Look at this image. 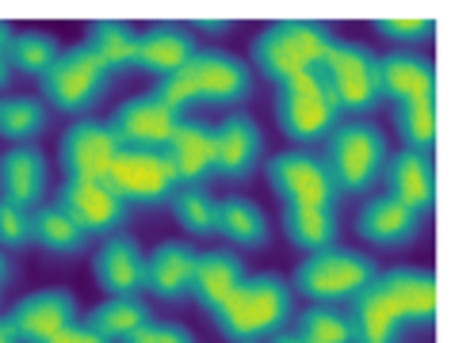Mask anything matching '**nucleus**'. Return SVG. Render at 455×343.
<instances>
[{
	"mask_svg": "<svg viewBox=\"0 0 455 343\" xmlns=\"http://www.w3.org/2000/svg\"><path fill=\"white\" fill-rule=\"evenodd\" d=\"M196 263H199V248H192L188 240H161L146 256V290L169 305L184 301L192 294Z\"/></svg>",
	"mask_w": 455,
	"mask_h": 343,
	"instance_id": "412c9836",
	"label": "nucleus"
},
{
	"mask_svg": "<svg viewBox=\"0 0 455 343\" xmlns=\"http://www.w3.org/2000/svg\"><path fill=\"white\" fill-rule=\"evenodd\" d=\"M322 164L330 172V180L337 187V195H363L379 183L383 164L390 157L387 149V134L379 130L371 119H340L330 137L322 142Z\"/></svg>",
	"mask_w": 455,
	"mask_h": 343,
	"instance_id": "20e7f679",
	"label": "nucleus"
},
{
	"mask_svg": "<svg viewBox=\"0 0 455 343\" xmlns=\"http://www.w3.org/2000/svg\"><path fill=\"white\" fill-rule=\"evenodd\" d=\"M50 343H111V339H104L100 332H92L88 324H81V321H77V324H69L66 332H58Z\"/></svg>",
	"mask_w": 455,
	"mask_h": 343,
	"instance_id": "ea45409f",
	"label": "nucleus"
},
{
	"mask_svg": "<svg viewBox=\"0 0 455 343\" xmlns=\"http://www.w3.org/2000/svg\"><path fill=\"white\" fill-rule=\"evenodd\" d=\"M126 343H196V336H192V328H184L176 321H149Z\"/></svg>",
	"mask_w": 455,
	"mask_h": 343,
	"instance_id": "58836bf2",
	"label": "nucleus"
},
{
	"mask_svg": "<svg viewBox=\"0 0 455 343\" xmlns=\"http://www.w3.org/2000/svg\"><path fill=\"white\" fill-rule=\"evenodd\" d=\"M272 111H275L280 130L302 149L322 145L325 137H330L333 126L340 122L330 88H325V81H322V69L302 73V76H295V81L275 88Z\"/></svg>",
	"mask_w": 455,
	"mask_h": 343,
	"instance_id": "0eeeda50",
	"label": "nucleus"
},
{
	"mask_svg": "<svg viewBox=\"0 0 455 343\" xmlns=\"http://www.w3.org/2000/svg\"><path fill=\"white\" fill-rule=\"evenodd\" d=\"M8 278H12V260L0 252V286H8Z\"/></svg>",
	"mask_w": 455,
	"mask_h": 343,
	"instance_id": "37998d69",
	"label": "nucleus"
},
{
	"mask_svg": "<svg viewBox=\"0 0 455 343\" xmlns=\"http://www.w3.org/2000/svg\"><path fill=\"white\" fill-rule=\"evenodd\" d=\"M149 321H154V313H149V305L142 298H108L84 316V324L111 343H126Z\"/></svg>",
	"mask_w": 455,
	"mask_h": 343,
	"instance_id": "7c9ffc66",
	"label": "nucleus"
},
{
	"mask_svg": "<svg viewBox=\"0 0 455 343\" xmlns=\"http://www.w3.org/2000/svg\"><path fill=\"white\" fill-rule=\"evenodd\" d=\"M268 343H302V339H299L295 332H275V336H272Z\"/></svg>",
	"mask_w": 455,
	"mask_h": 343,
	"instance_id": "49530a36",
	"label": "nucleus"
},
{
	"mask_svg": "<svg viewBox=\"0 0 455 343\" xmlns=\"http://www.w3.org/2000/svg\"><path fill=\"white\" fill-rule=\"evenodd\" d=\"M379 69V96L383 104H413V99H436V69L417 50H390L375 61Z\"/></svg>",
	"mask_w": 455,
	"mask_h": 343,
	"instance_id": "aec40b11",
	"label": "nucleus"
},
{
	"mask_svg": "<svg viewBox=\"0 0 455 343\" xmlns=\"http://www.w3.org/2000/svg\"><path fill=\"white\" fill-rule=\"evenodd\" d=\"M4 321L20 343H50L58 332H66L69 324H77V298L58 286L35 290V294L12 305Z\"/></svg>",
	"mask_w": 455,
	"mask_h": 343,
	"instance_id": "2eb2a0df",
	"label": "nucleus"
},
{
	"mask_svg": "<svg viewBox=\"0 0 455 343\" xmlns=\"http://www.w3.org/2000/svg\"><path fill=\"white\" fill-rule=\"evenodd\" d=\"M387 195L398 199L402 207H410L413 214L433 210L436 202V168H433V152H417V149H398L395 157H387L383 175Z\"/></svg>",
	"mask_w": 455,
	"mask_h": 343,
	"instance_id": "a211bd4d",
	"label": "nucleus"
},
{
	"mask_svg": "<svg viewBox=\"0 0 455 343\" xmlns=\"http://www.w3.org/2000/svg\"><path fill=\"white\" fill-rule=\"evenodd\" d=\"M291 332L302 343H356L348 313L340 309V305H310L307 313H299Z\"/></svg>",
	"mask_w": 455,
	"mask_h": 343,
	"instance_id": "f704fd0d",
	"label": "nucleus"
},
{
	"mask_svg": "<svg viewBox=\"0 0 455 343\" xmlns=\"http://www.w3.org/2000/svg\"><path fill=\"white\" fill-rule=\"evenodd\" d=\"M12 35H16V31H12L8 23H0V58H4V50H8V43H12Z\"/></svg>",
	"mask_w": 455,
	"mask_h": 343,
	"instance_id": "c03bdc74",
	"label": "nucleus"
},
{
	"mask_svg": "<svg viewBox=\"0 0 455 343\" xmlns=\"http://www.w3.org/2000/svg\"><path fill=\"white\" fill-rule=\"evenodd\" d=\"M264 180H268L272 195L283 207H340V195L325 172L318 152L310 149H287L275 152L272 160H264Z\"/></svg>",
	"mask_w": 455,
	"mask_h": 343,
	"instance_id": "9d476101",
	"label": "nucleus"
},
{
	"mask_svg": "<svg viewBox=\"0 0 455 343\" xmlns=\"http://www.w3.org/2000/svg\"><path fill=\"white\" fill-rule=\"evenodd\" d=\"M111 81H116L111 69L84 43H77V46L61 50L58 61L39 81V88H43L46 107H54L61 114H84L111 88Z\"/></svg>",
	"mask_w": 455,
	"mask_h": 343,
	"instance_id": "6e6552de",
	"label": "nucleus"
},
{
	"mask_svg": "<svg viewBox=\"0 0 455 343\" xmlns=\"http://www.w3.org/2000/svg\"><path fill=\"white\" fill-rule=\"evenodd\" d=\"M375 31L390 38V43H398V46H417V43H425L428 35H433V19H395V16H383V19H375Z\"/></svg>",
	"mask_w": 455,
	"mask_h": 343,
	"instance_id": "4c0bfd02",
	"label": "nucleus"
},
{
	"mask_svg": "<svg viewBox=\"0 0 455 343\" xmlns=\"http://www.w3.org/2000/svg\"><path fill=\"white\" fill-rule=\"evenodd\" d=\"M50 183V164L39 145H12L0 152V199L16 207H43Z\"/></svg>",
	"mask_w": 455,
	"mask_h": 343,
	"instance_id": "5701e85b",
	"label": "nucleus"
},
{
	"mask_svg": "<svg viewBox=\"0 0 455 343\" xmlns=\"http://www.w3.org/2000/svg\"><path fill=\"white\" fill-rule=\"evenodd\" d=\"M180 119L184 114H176L165 99H161L157 88H149V92L119 104L104 122H108L111 137L119 142V149H165Z\"/></svg>",
	"mask_w": 455,
	"mask_h": 343,
	"instance_id": "9b49d317",
	"label": "nucleus"
},
{
	"mask_svg": "<svg viewBox=\"0 0 455 343\" xmlns=\"http://www.w3.org/2000/svg\"><path fill=\"white\" fill-rule=\"evenodd\" d=\"M398 137L406 142V149L417 152H433L436 145V99H413V104H395L390 107Z\"/></svg>",
	"mask_w": 455,
	"mask_h": 343,
	"instance_id": "72a5a7b5",
	"label": "nucleus"
},
{
	"mask_svg": "<svg viewBox=\"0 0 455 343\" xmlns=\"http://www.w3.org/2000/svg\"><path fill=\"white\" fill-rule=\"evenodd\" d=\"M169 160L180 187H204L214 175V122L199 114H184L169 137Z\"/></svg>",
	"mask_w": 455,
	"mask_h": 343,
	"instance_id": "dca6fc26",
	"label": "nucleus"
},
{
	"mask_svg": "<svg viewBox=\"0 0 455 343\" xmlns=\"http://www.w3.org/2000/svg\"><path fill=\"white\" fill-rule=\"evenodd\" d=\"M234 27V23L230 19H196L192 23V27H188V31H207V35H226V31H230Z\"/></svg>",
	"mask_w": 455,
	"mask_h": 343,
	"instance_id": "a19ab883",
	"label": "nucleus"
},
{
	"mask_svg": "<svg viewBox=\"0 0 455 343\" xmlns=\"http://www.w3.org/2000/svg\"><path fill=\"white\" fill-rule=\"evenodd\" d=\"M214 237L230 240L237 248H264L272 237V222L252 199L230 195L214 202Z\"/></svg>",
	"mask_w": 455,
	"mask_h": 343,
	"instance_id": "a878e982",
	"label": "nucleus"
},
{
	"mask_svg": "<svg viewBox=\"0 0 455 343\" xmlns=\"http://www.w3.org/2000/svg\"><path fill=\"white\" fill-rule=\"evenodd\" d=\"M348 324L356 343H398V336L406 332L395 305L387 301V294L375 283L348 301Z\"/></svg>",
	"mask_w": 455,
	"mask_h": 343,
	"instance_id": "bb28decb",
	"label": "nucleus"
},
{
	"mask_svg": "<svg viewBox=\"0 0 455 343\" xmlns=\"http://www.w3.org/2000/svg\"><path fill=\"white\" fill-rule=\"evenodd\" d=\"M58 54H61V46L46 31H23V35H12V43L4 50V61L12 66V73L43 81L46 69L58 61Z\"/></svg>",
	"mask_w": 455,
	"mask_h": 343,
	"instance_id": "473e14b6",
	"label": "nucleus"
},
{
	"mask_svg": "<svg viewBox=\"0 0 455 343\" xmlns=\"http://www.w3.org/2000/svg\"><path fill=\"white\" fill-rule=\"evenodd\" d=\"M31 240L39 248H46L50 256H61V260H73L88 248V237L81 233V225L58 202H43V207L31 210Z\"/></svg>",
	"mask_w": 455,
	"mask_h": 343,
	"instance_id": "c85d7f7f",
	"label": "nucleus"
},
{
	"mask_svg": "<svg viewBox=\"0 0 455 343\" xmlns=\"http://www.w3.org/2000/svg\"><path fill=\"white\" fill-rule=\"evenodd\" d=\"M84 46L111 69V76L138 69V31L119 19H96L84 35Z\"/></svg>",
	"mask_w": 455,
	"mask_h": 343,
	"instance_id": "c756f323",
	"label": "nucleus"
},
{
	"mask_svg": "<svg viewBox=\"0 0 455 343\" xmlns=\"http://www.w3.org/2000/svg\"><path fill=\"white\" fill-rule=\"evenodd\" d=\"M196 35L180 23H154V27L138 31V69L149 73L154 81L180 73L196 54Z\"/></svg>",
	"mask_w": 455,
	"mask_h": 343,
	"instance_id": "b1692460",
	"label": "nucleus"
},
{
	"mask_svg": "<svg viewBox=\"0 0 455 343\" xmlns=\"http://www.w3.org/2000/svg\"><path fill=\"white\" fill-rule=\"evenodd\" d=\"M50 126V107L35 96H8L0 99V137L12 145H31Z\"/></svg>",
	"mask_w": 455,
	"mask_h": 343,
	"instance_id": "2f4dec72",
	"label": "nucleus"
},
{
	"mask_svg": "<svg viewBox=\"0 0 455 343\" xmlns=\"http://www.w3.org/2000/svg\"><path fill=\"white\" fill-rule=\"evenodd\" d=\"M31 245V210L0 199V248H28Z\"/></svg>",
	"mask_w": 455,
	"mask_h": 343,
	"instance_id": "e433bc0d",
	"label": "nucleus"
},
{
	"mask_svg": "<svg viewBox=\"0 0 455 343\" xmlns=\"http://www.w3.org/2000/svg\"><path fill=\"white\" fill-rule=\"evenodd\" d=\"M337 43L330 23L322 19H280L264 27L252 43V66L272 88L295 81L302 73H314L322 66L325 50Z\"/></svg>",
	"mask_w": 455,
	"mask_h": 343,
	"instance_id": "7ed1b4c3",
	"label": "nucleus"
},
{
	"mask_svg": "<svg viewBox=\"0 0 455 343\" xmlns=\"http://www.w3.org/2000/svg\"><path fill=\"white\" fill-rule=\"evenodd\" d=\"M283 237L299 252H322L337 245L340 233V214L330 207H283Z\"/></svg>",
	"mask_w": 455,
	"mask_h": 343,
	"instance_id": "cd10ccee",
	"label": "nucleus"
},
{
	"mask_svg": "<svg viewBox=\"0 0 455 343\" xmlns=\"http://www.w3.org/2000/svg\"><path fill=\"white\" fill-rule=\"evenodd\" d=\"M375 61H379V54H371V50L360 43H345V38H337V43L325 50L318 69H322V81L330 88L340 119H345V114L348 119H368V114L383 107Z\"/></svg>",
	"mask_w": 455,
	"mask_h": 343,
	"instance_id": "423d86ee",
	"label": "nucleus"
},
{
	"mask_svg": "<svg viewBox=\"0 0 455 343\" xmlns=\"http://www.w3.org/2000/svg\"><path fill=\"white\" fill-rule=\"evenodd\" d=\"M169 210L180 229H188L192 237H214V199L204 187H176V195L169 199Z\"/></svg>",
	"mask_w": 455,
	"mask_h": 343,
	"instance_id": "c9c22d12",
	"label": "nucleus"
},
{
	"mask_svg": "<svg viewBox=\"0 0 455 343\" xmlns=\"http://www.w3.org/2000/svg\"><path fill=\"white\" fill-rule=\"evenodd\" d=\"M0 343H20V339H16V332H12V328H8L4 316H0Z\"/></svg>",
	"mask_w": 455,
	"mask_h": 343,
	"instance_id": "a18cd8bd",
	"label": "nucleus"
},
{
	"mask_svg": "<svg viewBox=\"0 0 455 343\" xmlns=\"http://www.w3.org/2000/svg\"><path fill=\"white\" fill-rule=\"evenodd\" d=\"M379 267L356 248H322L302 256L291 275V294H302L310 305H340L375 283Z\"/></svg>",
	"mask_w": 455,
	"mask_h": 343,
	"instance_id": "39448f33",
	"label": "nucleus"
},
{
	"mask_svg": "<svg viewBox=\"0 0 455 343\" xmlns=\"http://www.w3.org/2000/svg\"><path fill=\"white\" fill-rule=\"evenodd\" d=\"M92 275L108 290V298H138L146 290V252L134 237L111 233L92 256Z\"/></svg>",
	"mask_w": 455,
	"mask_h": 343,
	"instance_id": "f3484780",
	"label": "nucleus"
},
{
	"mask_svg": "<svg viewBox=\"0 0 455 343\" xmlns=\"http://www.w3.org/2000/svg\"><path fill=\"white\" fill-rule=\"evenodd\" d=\"M375 286L387 294V301L395 305V313L402 316V324H433L436 321V275L421 271V267H390V271L375 275Z\"/></svg>",
	"mask_w": 455,
	"mask_h": 343,
	"instance_id": "6ab92c4d",
	"label": "nucleus"
},
{
	"mask_svg": "<svg viewBox=\"0 0 455 343\" xmlns=\"http://www.w3.org/2000/svg\"><path fill=\"white\" fill-rule=\"evenodd\" d=\"M157 92L176 114H188L192 107H237L252 96V73L237 54L196 50L180 73L157 81Z\"/></svg>",
	"mask_w": 455,
	"mask_h": 343,
	"instance_id": "f257e3e1",
	"label": "nucleus"
},
{
	"mask_svg": "<svg viewBox=\"0 0 455 343\" xmlns=\"http://www.w3.org/2000/svg\"><path fill=\"white\" fill-rule=\"evenodd\" d=\"M291 316H295L291 283L275 271H257L245 275V283L222 301L219 313H211V321L230 343H260L287 332Z\"/></svg>",
	"mask_w": 455,
	"mask_h": 343,
	"instance_id": "f03ea898",
	"label": "nucleus"
},
{
	"mask_svg": "<svg viewBox=\"0 0 455 343\" xmlns=\"http://www.w3.org/2000/svg\"><path fill=\"white\" fill-rule=\"evenodd\" d=\"M264 160V130L245 111H230L214 126V175L226 183H245Z\"/></svg>",
	"mask_w": 455,
	"mask_h": 343,
	"instance_id": "ddd939ff",
	"label": "nucleus"
},
{
	"mask_svg": "<svg viewBox=\"0 0 455 343\" xmlns=\"http://www.w3.org/2000/svg\"><path fill=\"white\" fill-rule=\"evenodd\" d=\"M12 76H16V73H12V66H8L4 58H0V92H4V88L12 84Z\"/></svg>",
	"mask_w": 455,
	"mask_h": 343,
	"instance_id": "79ce46f5",
	"label": "nucleus"
},
{
	"mask_svg": "<svg viewBox=\"0 0 455 343\" xmlns=\"http://www.w3.org/2000/svg\"><path fill=\"white\" fill-rule=\"evenodd\" d=\"M119 142L111 137L104 119H77L58 142V164L66 180H104Z\"/></svg>",
	"mask_w": 455,
	"mask_h": 343,
	"instance_id": "4468645a",
	"label": "nucleus"
},
{
	"mask_svg": "<svg viewBox=\"0 0 455 343\" xmlns=\"http://www.w3.org/2000/svg\"><path fill=\"white\" fill-rule=\"evenodd\" d=\"M421 229H425L421 214H413L390 195H375L356 210V233L375 248H402L421 237Z\"/></svg>",
	"mask_w": 455,
	"mask_h": 343,
	"instance_id": "4be33fe9",
	"label": "nucleus"
},
{
	"mask_svg": "<svg viewBox=\"0 0 455 343\" xmlns=\"http://www.w3.org/2000/svg\"><path fill=\"white\" fill-rule=\"evenodd\" d=\"M245 263L237 252H226V248H214V252H199V263H196V278H192V294L199 301V309L207 316L222 309V301L234 294L237 286L245 283Z\"/></svg>",
	"mask_w": 455,
	"mask_h": 343,
	"instance_id": "393cba45",
	"label": "nucleus"
},
{
	"mask_svg": "<svg viewBox=\"0 0 455 343\" xmlns=\"http://www.w3.org/2000/svg\"><path fill=\"white\" fill-rule=\"evenodd\" d=\"M54 202L81 225V233L88 240L119 233L126 218H131V207L123 199H116V191L104 180H61Z\"/></svg>",
	"mask_w": 455,
	"mask_h": 343,
	"instance_id": "f8f14e48",
	"label": "nucleus"
},
{
	"mask_svg": "<svg viewBox=\"0 0 455 343\" xmlns=\"http://www.w3.org/2000/svg\"><path fill=\"white\" fill-rule=\"evenodd\" d=\"M104 183L116 191V199H123L126 207H138V210L169 207V199L180 187L165 149H119Z\"/></svg>",
	"mask_w": 455,
	"mask_h": 343,
	"instance_id": "1a4fd4ad",
	"label": "nucleus"
}]
</instances>
